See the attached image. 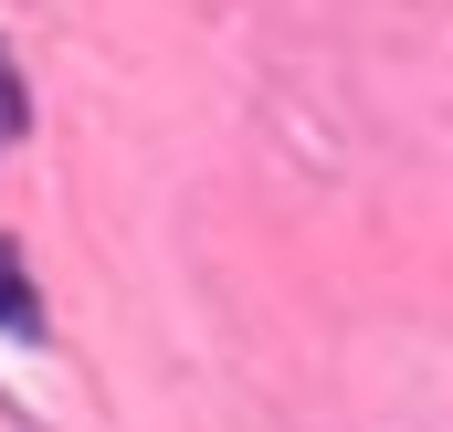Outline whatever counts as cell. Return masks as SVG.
<instances>
[{"label":"cell","mask_w":453,"mask_h":432,"mask_svg":"<svg viewBox=\"0 0 453 432\" xmlns=\"http://www.w3.org/2000/svg\"><path fill=\"white\" fill-rule=\"evenodd\" d=\"M0 327H32V274H21L11 243H0Z\"/></svg>","instance_id":"6da1fadb"},{"label":"cell","mask_w":453,"mask_h":432,"mask_svg":"<svg viewBox=\"0 0 453 432\" xmlns=\"http://www.w3.org/2000/svg\"><path fill=\"white\" fill-rule=\"evenodd\" d=\"M21 127H32V85H21V74H11V53H0V148H11Z\"/></svg>","instance_id":"7a4b0ae2"}]
</instances>
